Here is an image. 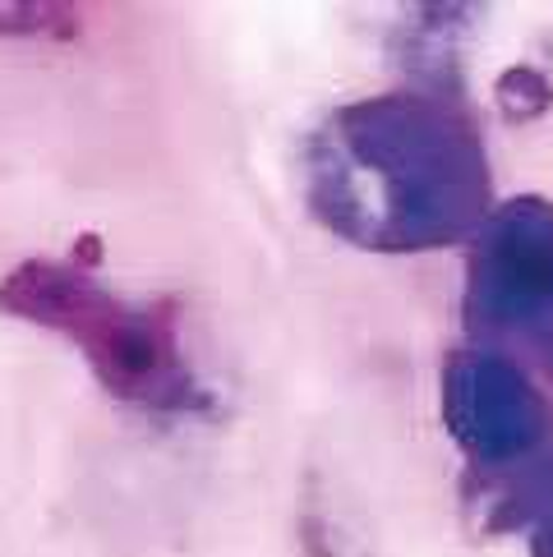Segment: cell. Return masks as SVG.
<instances>
[{"mask_svg":"<svg viewBox=\"0 0 553 557\" xmlns=\"http://www.w3.org/2000/svg\"><path fill=\"white\" fill-rule=\"evenodd\" d=\"M470 305L484 323H536L553 305V216L540 203H512L480 240Z\"/></svg>","mask_w":553,"mask_h":557,"instance_id":"obj_3","label":"cell"},{"mask_svg":"<svg viewBox=\"0 0 553 557\" xmlns=\"http://www.w3.org/2000/svg\"><path fill=\"white\" fill-rule=\"evenodd\" d=\"M0 300L10 313L33 318V323L78 342V350L93 360L111 392L171 406L189 387L162 323L144 309L115 300L107 286H97L84 272L61 263H28L5 282Z\"/></svg>","mask_w":553,"mask_h":557,"instance_id":"obj_2","label":"cell"},{"mask_svg":"<svg viewBox=\"0 0 553 557\" xmlns=\"http://www.w3.org/2000/svg\"><path fill=\"white\" fill-rule=\"evenodd\" d=\"M314 208L373 249L447 245L484 208L480 144L429 97H379L332 115L314 148Z\"/></svg>","mask_w":553,"mask_h":557,"instance_id":"obj_1","label":"cell"},{"mask_svg":"<svg viewBox=\"0 0 553 557\" xmlns=\"http://www.w3.org/2000/svg\"><path fill=\"white\" fill-rule=\"evenodd\" d=\"M447 420L470 451L503 461L536 443L540 410L512 364L493 355H462L447 373Z\"/></svg>","mask_w":553,"mask_h":557,"instance_id":"obj_4","label":"cell"}]
</instances>
